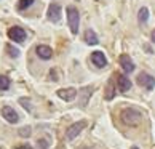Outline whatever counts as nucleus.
I'll return each mask as SVG.
<instances>
[{"label":"nucleus","instance_id":"obj_1","mask_svg":"<svg viewBox=\"0 0 155 149\" xmlns=\"http://www.w3.org/2000/svg\"><path fill=\"white\" fill-rule=\"evenodd\" d=\"M120 119H122V122L126 124V125H137L141 122V119H142V114L139 111L133 109V107H130V109H123L122 111Z\"/></svg>","mask_w":155,"mask_h":149},{"label":"nucleus","instance_id":"obj_2","mask_svg":"<svg viewBox=\"0 0 155 149\" xmlns=\"http://www.w3.org/2000/svg\"><path fill=\"white\" fill-rule=\"evenodd\" d=\"M67 21L71 26V32L77 34L78 32V22H80V15L75 7H67Z\"/></svg>","mask_w":155,"mask_h":149},{"label":"nucleus","instance_id":"obj_3","mask_svg":"<svg viewBox=\"0 0 155 149\" xmlns=\"http://www.w3.org/2000/svg\"><path fill=\"white\" fill-rule=\"evenodd\" d=\"M85 127H87V122L85 120H80V122H75V124H72L71 127L67 128V131H66V140H74L75 136H78V133L82 131Z\"/></svg>","mask_w":155,"mask_h":149},{"label":"nucleus","instance_id":"obj_4","mask_svg":"<svg viewBox=\"0 0 155 149\" xmlns=\"http://www.w3.org/2000/svg\"><path fill=\"white\" fill-rule=\"evenodd\" d=\"M137 83L142 85V87H146L147 90H152L155 87V77H152L150 74L142 72V74H139V77H137Z\"/></svg>","mask_w":155,"mask_h":149},{"label":"nucleus","instance_id":"obj_5","mask_svg":"<svg viewBox=\"0 0 155 149\" xmlns=\"http://www.w3.org/2000/svg\"><path fill=\"white\" fill-rule=\"evenodd\" d=\"M8 37L11 40H15V42H24L26 39V32L24 29H21V27H11V29L8 31Z\"/></svg>","mask_w":155,"mask_h":149},{"label":"nucleus","instance_id":"obj_6","mask_svg":"<svg viewBox=\"0 0 155 149\" xmlns=\"http://www.w3.org/2000/svg\"><path fill=\"white\" fill-rule=\"evenodd\" d=\"M2 116H3V119H7L10 124H16V122L19 120V117H18V114H16V111L13 109V107H10V106L2 107Z\"/></svg>","mask_w":155,"mask_h":149},{"label":"nucleus","instance_id":"obj_7","mask_svg":"<svg viewBox=\"0 0 155 149\" xmlns=\"http://www.w3.org/2000/svg\"><path fill=\"white\" fill-rule=\"evenodd\" d=\"M48 19L53 22H59L61 19V7L58 3H51L48 8Z\"/></svg>","mask_w":155,"mask_h":149},{"label":"nucleus","instance_id":"obj_8","mask_svg":"<svg viewBox=\"0 0 155 149\" xmlns=\"http://www.w3.org/2000/svg\"><path fill=\"white\" fill-rule=\"evenodd\" d=\"M91 61H93V64H96L97 67H106L107 66V59L102 51H93L91 53Z\"/></svg>","mask_w":155,"mask_h":149},{"label":"nucleus","instance_id":"obj_9","mask_svg":"<svg viewBox=\"0 0 155 149\" xmlns=\"http://www.w3.org/2000/svg\"><path fill=\"white\" fill-rule=\"evenodd\" d=\"M117 85H118V90L122 91V93H125V91H128L131 88V80L123 76V74H118L117 76Z\"/></svg>","mask_w":155,"mask_h":149},{"label":"nucleus","instance_id":"obj_10","mask_svg":"<svg viewBox=\"0 0 155 149\" xmlns=\"http://www.w3.org/2000/svg\"><path fill=\"white\" fill-rule=\"evenodd\" d=\"M58 96L64 101H72L77 96V90L75 88H62V90H58Z\"/></svg>","mask_w":155,"mask_h":149},{"label":"nucleus","instance_id":"obj_11","mask_svg":"<svg viewBox=\"0 0 155 149\" xmlns=\"http://www.w3.org/2000/svg\"><path fill=\"white\" fill-rule=\"evenodd\" d=\"M120 66H122V69L125 72H133L134 71V64H133V61H131V58L128 55L120 56Z\"/></svg>","mask_w":155,"mask_h":149},{"label":"nucleus","instance_id":"obj_12","mask_svg":"<svg viewBox=\"0 0 155 149\" xmlns=\"http://www.w3.org/2000/svg\"><path fill=\"white\" fill-rule=\"evenodd\" d=\"M37 55L42 59H50L53 56V50H51L48 45H38L37 47Z\"/></svg>","mask_w":155,"mask_h":149},{"label":"nucleus","instance_id":"obj_13","mask_svg":"<svg viewBox=\"0 0 155 149\" xmlns=\"http://www.w3.org/2000/svg\"><path fill=\"white\" fill-rule=\"evenodd\" d=\"M85 42H87L88 45H96L97 42H99V40H97L96 32L91 31V29H87V31H85Z\"/></svg>","mask_w":155,"mask_h":149},{"label":"nucleus","instance_id":"obj_14","mask_svg":"<svg viewBox=\"0 0 155 149\" xmlns=\"http://www.w3.org/2000/svg\"><path fill=\"white\" fill-rule=\"evenodd\" d=\"M91 93H93V88H91V87H87V88L80 90V93H78V95H83V100L80 101V106H82V107L87 106V103H88V96H90Z\"/></svg>","mask_w":155,"mask_h":149},{"label":"nucleus","instance_id":"obj_15","mask_svg":"<svg viewBox=\"0 0 155 149\" xmlns=\"http://www.w3.org/2000/svg\"><path fill=\"white\" fill-rule=\"evenodd\" d=\"M137 19H139V22H146L149 19V10L146 7L139 10V13H137Z\"/></svg>","mask_w":155,"mask_h":149},{"label":"nucleus","instance_id":"obj_16","mask_svg":"<svg viewBox=\"0 0 155 149\" xmlns=\"http://www.w3.org/2000/svg\"><path fill=\"white\" fill-rule=\"evenodd\" d=\"M8 87H10V79L7 76H0V91L8 90Z\"/></svg>","mask_w":155,"mask_h":149},{"label":"nucleus","instance_id":"obj_17","mask_svg":"<svg viewBox=\"0 0 155 149\" xmlns=\"http://www.w3.org/2000/svg\"><path fill=\"white\" fill-rule=\"evenodd\" d=\"M7 50H8V55L11 56V58H18L19 56V50L15 48L13 45H7Z\"/></svg>","mask_w":155,"mask_h":149},{"label":"nucleus","instance_id":"obj_18","mask_svg":"<svg viewBox=\"0 0 155 149\" xmlns=\"http://www.w3.org/2000/svg\"><path fill=\"white\" fill-rule=\"evenodd\" d=\"M32 3H34V0H19L18 8H19V10H26V8H29Z\"/></svg>","mask_w":155,"mask_h":149},{"label":"nucleus","instance_id":"obj_19","mask_svg":"<svg viewBox=\"0 0 155 149\" xmlns=\"http://www.w3.org/2000/svg\"><path fill=\"white\" fill-rule=\"evenodd\" d=\"M114 98V83L109 82L107 85V93H106V100H112Z\"/></svg>","mask_w":155,"mask_h":149},{"label":"nucleus","instance_id":"obj_20","mask_svg":"<svg viewBox=\"0 0 155 149\" xmlns=\"http://www.w3.org/2000/svg\"><path fill=\"white\" fill-rule=\"evenodd\" d=\"M19 135H21V136H29V135H31V127L21 128V130H19Z\"/></svg>","mask_w":155,"mask_h":149},{"label":"nucleus","instance_id":"obj_21","mask_svg":"<svg viewBox=\"0 0 155 149\" xmlns=\"http://www.w3.org/2000/svg\"><path fill=\"white\" fill-rule=\"evenodd\" d=\"M19 103H21V104L26 107V109H31V106H29V101H27L26 98H21V100H19Z\"/></svg>","mask_w":155,"mask_h":149},{"label":"nucleus","instance_id":"obj_22","mask_svg":"<svg viewBox=\"0 0 155 149\" xmlns=\"http://www.w3.org/2000/svg\"><path fill=\"white\" fill-rule=\"evenodd\" d=\"M152 42H155V31L152 32Z\"/></svg>","mask_w":155,"mask_h":149},{"label":"nucleus","instance_id":"obj_23","mask_svg":"<svg viewBox=\"0 0 155 149\" xmlns=\"http://www.w3.org/2000/svg\"><path fill=\"white\" fill-rule=\"evenodd\" d=\"M131 149H137V147H136V146H133V147H131Z\"/></svg>","mask_w":155,"mask_h":149}]
</instances>
